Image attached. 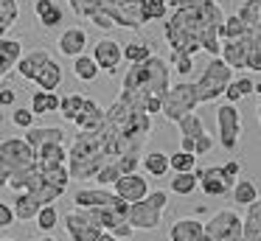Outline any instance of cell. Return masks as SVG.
Listing matches in <instances>:
<instances>
[{
    "mask_svg": "<svg viewBox=\"0 0 261 241\" xmlns=\"http://www.w3.org/2000/svg\"><path fill=\"white\" fill-rule=\"evenodd\" d=\"M225 20L219 0H208L194 9H174L163 22V39L169 50L197 56L205 50L208 56H219V25Z\"/></svg>",
    "mask_w": 261,
    "mask_h": 241,
    "instance_id": "obj_1",
    "label": "cell"
},
{
    "mask_svg": "<svg viewBox=\"0 0 261 241\" xmlns=\"http://www.w3.org/2000/svg\"><path fill=\"white\" fill-rule=\"evenodd\" d=\"M152 115H146L135 101L118 93V98L104 110V123L98 126V132L104 138L110 157L115 160L121 154H141L146 140L152 138Z\"/></svg>",
    "mask_w": 261,
    "mask_h": 241,
    "instance_id": "obj_2",
    "label": "cell"
},
{
    "mask_svg": "<svg viewBox=\"0 0 261 241\" xmlns=\"http://www.w3.org/2000/svg\"><path fill=\"white\" fill-rule=\"evenodd\" d=\"M171 84V67L163 56L152 53L149 59L129 65L126 76L121 78V95H126L129 101H135L143 110L146 98H163V93Z\"/></svg>",
    "mask_w": 261,
    "mask_h": 241,
    "instance_id": "obj_3",
    "label": "cell"
},
{
    "mask_svg": "<svg viewBox=\"0 0 261 241\" xmlns=\"http://www.w3.org/2000/svg\"><path fill=\"white\" fill-rule=\"evenodd\" d=\"M107 146H104V138L98 129L93 132H76L73 140L68 143V174L70 179H93L98 174V168L104 163H110Z\"/></svg>",
    "mask_w": 261,
    "mask_h": 241,
    "instance_id": "obj_4",
    "label": "cell"
},
{
    "mask_svg": "<svg viewBox=\"0 0 261 241\" xmlns=\"http://www.w3.org/2000/svg\"><path fill=\"white\" fill-rule=\"evenodd\" d=\"M244 20V34L239 37V42L244 45V70L261 73V14L255 0H244L236 11Z\"/></svg>",
    "mask_w": 261,
    "mask_h": 241,
    "instance_id": "obj_5",
    "label": "cell"
},
{
    "mask_svg": "<svg viewBox=\"0 0 261 241\" xmlns=\"http://www.w3.org/2000/svg\"><path fill=\"white\" fill-rule=\"evenodd\" d=\"M169 205V194L166 191H149L141 202H132L126 210V222L132 230H158L163 210Z\"/></svg>",
    "mask_w": 261,
    "mask_h": 241,
    "instance_id": "obj_6",
    "label": "cell"
},
{
    "mask_svg": "<svg viewBox=\"0 0 261 241\" xmlns=\"http://www.w3.org/2000/svg\"><path fill=\"white\" fill-rule=\"evenodd\" d=\"M197 106H199V98H197V87H194V82H177V84H169V90L163 93L160 115H163L166 121L177 123L182 115L197 112Z\"/></svg>",
    "mask_w": 261,
    "mask_h": 241,
    "instance_id": "obj_7",
    "label": "cell"
},
{
    "mask_svg": "<svg viewBox=\"0 0 261 241\" xmlns=\"http://www.w3.org/2000/svg\"><path fill=\"white\" fill-rule=\"evenodd\" d=\"M230 78H233L230 67H227L219 56H211V62L205 65V70L199 73V78L194 82L199 104H211V101H216L222 93H225V87H227Z\"/></svg>",
    "mask_w": 261,
    "mask_h": 241,
    "instance_id": "obj_8",
    "label": "cell"
},
{
    "mask_svg": "<svg viewBox=\"0 0 261 241\" xmlns=\"http://www.w3.org/2000/svg\"><path fill=\"white\" fill-rule=\"evenodd\" d=\"M104 14L113 20L115 28H129V31H141L146 25V14H143V0H104Z\"/></svg>",
    "mask_w": 261,
    "mask_h": 241,
    "instance_id": "obj_9",
    "label": "cell"
},
{
    "mask_svg": "<svg viewBox=\"0 0 261 241\" xmlns=\"http://www.w3.org/2000/svg\"><path fill=\"white\" fill-rule=\"evenodd\" d=\"M216 140L225 151H236L239 140H242V112L236 110V104H222L216 106Z\"/></svg>",
    "mask_w": 261,
    "mask_h": 241,
    "instance_id": "obj_10",
    "label": "cell"
},
{
    "mask_svg": "<svg viewBox=\"0 0 261 241\" xmlns=\"http://www.w3.org/2000/svg\"><path fill=\"white\" fill-rule=\"evenodd\" d=\"M34 166V151L23 138H3L0 140V168L9 171V177Z\"/></svg>",
    "mask_w": 261,
    "mask_h": 241,
    "instance_id": "obj_11",
    "label": "cell"
},
{
    "mask_svg": "<svg viewBox=\"0 0 261 241\" xmlns=\"http://www.w3.org/2000/svg\"><path fill=\"white\" fill-rule=\"evenodd\" d=\"M202 224H205V241H239L242 238V219L230 207L216 210Z\"/></svg>",
    "mask_w": 261,
    "mask_h": 241,
    "instance_id": "obj_12",
    "label": "cell"
},
{
    "mask_svg": "<svg viewBox=\"0 0 261 241\" xmlns=\"http://www.w3.org/2000/svg\"><path fill=\"white\" fill-rule=\"evenodd\" d=\"M62 222H65V230H68L70 241H96L98 235L104 233V230L96 224V219H93L87 210H82V207L68 210Z\"/></svg>",
    "mask_w": 261,
    "mask_h": 241,
    "instance_id": "obj_13",
    "label": "cell"
},
{
    "mask_svg": "<svg viewBox=\"0 0 261 241\" xmlns=\"http://www.w3.org/2000/svg\"><path fill=\"white\" fill-rule=\"evenodd\" d=\"M194 171H197V188L202 191L205 196H225V194H230L233 182H236V179H230L222 171V166L194 168Z\"/></svg>",
    "mask_w": 261,
    "mask_h": 241,
    "instance_id": "obj_14",
    "label": "cell"
},
{
    "mask_svg": "<svg viewBox=\"0 0 261 241\" xmlns=\"http://www.w3.org/2000/svg\"><path fill=\"white\" fill-rule=\"evenodd\" d=\"M93 59H96L98 70H107L113 76L118 70V65L124 62V45L118 39H110V37H101L96 45H93Z\"/></svg>",
    "mask_w": 261,
    "mask_h": 241,
    "instance_id": "obj_15",
    "label": "cell"
},
{
    "mask_svg": "<svg viewBox=\"0 0 261 241\" xmlns=\"http://www.w3.org/2000/svg\"><path fill=\"white\" fill-rule=\"evenodd\" d=\"M113 194L121 196L126 205H132V202H141L143 196L149 194V179L143 177V174H138V171L121 174V177L113 182Z\"/></svg>",
    "mask_w": 261,
    "mask_h": 241,
    "instance_id": "obj_16",
    "label": "cell"
},
{
    "mask_svg": "<svg viewBox=\"0 0 261 241\" xmlns=\"http://www.w3.org/2000/svg\"><path fill=\"white\" fill-rule=\"evenodd\" d=\"M23 140L34 149H42V146H51V143H68V132L62 126H31L25 129Z\"/></svg>",
    "mask_w": 261,
    "mask_h": 241,
    "instance_id": "obj_17",
    "label": "cell"
},
{
    "mask_svg": "<svg viewBox=\"0 0 261 241\" xmlns=\"http://www.w3.org/2000/svg\"><path fill=\"white\" fill-rule=\"evenodd\" d=\"M57 48H59V53H62V56H70V59L82 56V53H85V48H87V31L82 25L65 28V31L59 34Z\"/></svg>",
    "mask_w": 261,
    "mask_h": 241,
    "instance_id": "obj_18",
    "label": "cell"
},
{
    "mask_svg": "<svg viewBox=\"0 0 261 241\" xmlns=\"http://www.w3.org/2000/svg\"><path fill=\"white\" fill-rule=\"evenodd\" d=\"M104 123V110L96 104L93 98H87L85 95V101H82V110L76 112V118H73V126H76V132H93V129H98Z\"/></svg>",
    "mask_w": 261,
    "mask_h": 241,
    "instance_id": "obj_19",
    "label": "cell"
},
{
    "mask_svg": "<svg viewBox=\"0 0 261 241\" xmlns=\"http://www.w3.org/2000/svg\"><path fill=\"white\" fill-rule=\"evenodd\" d=\"M169 241H205V224L199 219H177L169 227Z\"/></svg>",
    "mask_w": 261,
    "mask_h": 241,
    "instance_id": "obj_20",
    "label": "cell"
},
{
    "mask_svg": "<svg viewBox=\"0 0 261 241\" xmlns=\"http://www.w3.org/2000/svg\"><path fill=\"white\" fill-rule=\"evenodd\" d=\"M121 196H115L110 188H79L73 194V205L76 207H101V205H113V202H118Z\"/></svg>",
    "mask_w": 261,
    "mask_h": 241,
    "instance_id": "obj_21",
    "label": "cell"
},
{
    "mask_svg": "<svg viewBox=\"0 0 261 241\" xmlns=\"http://www.w3.org/2000/svg\"><path fill=\"white\" fill-rule=\"evenodd\" d=\"M48 59H51V53H48L45 48H34V50H29V53L20 56L17 65H14V70H17L25 82H34V76L42 70V65H45Z\"/></svg>",
    "mask_w": 261,
    "mask_h": 241,
    "instance_id": "obj_22",
    "label": "cell"
},
{
    "mask_svg": "<svg viewBox=\"0 0 261 241\" xmlns=\"http://www.w3.org/2000/svg\"><path fill=\"white\" fill-rule=\"evenodd\" d=\"M34 17L42 28H57V25H62L65 11L57 0H34Z\"/></svg>",
    "mask_w": 261,
    "mask_h": 241,
    "instance_id": "obj_23",
    "label": "cell"
},
{
    "mask_svg": "<svg viewBox=\"0 0 261 241\" xmlns=\"http://www.w3.org/2000/svg\"><path fill=\"white\" fill-rule=\"evenodd\" d=\"M23 56V42L12 37H0V76L6 78L14 70L17 59Z\"/></svg>",
    "mask_w": 261,
    "mask_h": 241,
    "instance_id": "obj_24",
    "label": "cell"
},
{
    "mask_svg": "<svg viewBox=\"0 0 261 241\" xmlns=\"http://www.w3.org/2000/svg\"><path fill=\"white\" fill-rule=\"evenodd\" d=\"M34 84L37 90H48V93H57L59 84H62V65H59L57 59H48L45 65H42V70L34 76Z\"/></svg>",
    "mask_w": 261,
    "mask_h": 241,
    "instance_id": "obj_25",
    "label": "cell"
},
{
    "mask_svg": "<svg viewBox=\"0 0 261 241\" xmlns=\"http://www.w3.org/2000/svg\"><path fill=\"white\" fill-rule=\"evenodd\" d=\"M242 238L261 241V196L247 205V213L242 219Z\"/></svg>",
    "mask_w": 261,
    "mask_h": 241,
    "instance_id": "obj_26",
    "label": "cell"
},
{
    "mask_svg": "<svg viewBox=\"0 0 261 241\" xmlns=\"http://www.w3.org/2000/svg\"><path fill=\"white\" fill-rule=\"evenodd\" d=\"M255 90V82L250 76H233L230 82H227V87H225V98H227V104H239L242 98H247L250 93Z\"/></svg>",
    "mask_w": 261,
    "mask_h": 241,
    "instance_id": "obj_27",
    "label": "cell"
},
{
    "mask_svg": "<svg viewBox=\"0 0 261 241\" xmlns=\"http://www.w3.org/2000/svg\"><path fill=\"white\" fill-rule=\"evenodd\" d=\"M40 202L34 199L31 194H25V191H20V194H14V205H12V210H14V219L17 222H31V219L37 216V210H40Z\"/></svg>",
    "mask_w": 261,
    "mask_h": 241,
    "instance_id": "obj_28",
    "label": "cell"
},
{
    "mask_svg": "<svg viewBox=\"0 0 261 241\" xmlns=\"http://www.w3.org/2000/svg\"><path fill=\"white\" fill-rule=\"evenodd\" d=\"M34 115H51V112H59V95L48 93V90H34L31 93V106Z\"/></svg>",
    "mask_w": 261,
    "mask_h": 241,
    "instance_id": "obj_29",
    "label": "cell"
},
{
    "mask_svg": "<svg viewBox=\"0 0 261 241\" xmlns=\"http://www.w3.org/2000/svg\"><path fill=\"white\" fill-rule=\"evenodd\" d=\"M141 166L146 168V174H152V177H166V174L171 171L169 154H166V151H149V154H143Z\"/></svg>",
    "mask_w": 261,
    "mask_h": 241,
    "instance_id": "obj_30",
    "label": "cell"
},
{
    "mask_svg": "<svg viewBox=\"0 0 261 241\" xmlns=\"http://www.w3.org/2000/svg\"><path fill=\"white\" fill-rule=\"evenodd\" d=\"M177 126H180V138H186V140H197L199 135L208 132L199 112H188V115H182L180 121H177Z\"/></svg>",
    "mask_w": 261,
    "mask_h": 241,
    "instance_id": "obj_31",
    "label": "cell"
},
{
    "mask_svg": "<svg viewBox=\"0 0 261 241\" xmlns=\"http://www.w3.org/2000/svg\"><path fill=\"white\" fill-rule=\"evenodd\" d=\"M20 20V3L17 0H0V37H6Z\"/></svg>",
    "mask_w": 261,
    "mask_h": 241,
    "instance_id": "obj_32",
    "label": "cell"
},
{
    "mask_svg": "<svg viewBox=\"0 0 261 241\" xmlns=\"http://www.w3.org/2000/svg\"><path fill=\"white\" fill-rule=\"evenodd\" d=\"M230 194H233V202H236V205H242V207H247L250 202L258 199V188H255L253 179H236V182H233V188H230Z\"/></svg>",
    "mask_w": 261,
    "mask_h": 241,
    "instance_id": "obj_33",
    "label": "cell"
},
{
    "mask_svg": "<svg viewBox=\"0 0 261 241\" xmlns=\"http://www.w3.org/2000/svg\"><path fill=\"white\" fill-rule=\"evenodd\" d=\"M98 73H101V70H98V65H96L93 56L82 53V56H76V59H73V76L79 78V82H96Z\"/></svg>",
    "mask_w": 261,
    "mask_h": 241,
    "instance_id": "obj_34",
    "label": "cell"
},
{
    "mask_svg": "<svg viewBox=\"0 0 261 241\" xmlns=\"http://www.w3.org/2000/svg\"><path fill=\"white\" fill-rule=\"evenodd\" d=\"M194 191H197V171H180L171 177V194L188 196Z\"/></svg>",
    "mask_w": 261,
    "mask_h": 241,
    "instance_id": "obj_35",
    "label": "cell"
},
{
    "mask_svg": "<svg viewBox=\"0 0 261 241\" xmlns=\"http://www.w3.org/2000/svg\"><path fill=\"white\" fill-rule=\"evenodd\" d=\"M82 101H85V95H82V93H68V95H59V115H62L68 123H73L76 112L82 110Z\"/></svg>",
    "mask_w": 261,
    "mask_h": 241,
    "instance_id": "obj_36",
    "label": "cell"
},
{
    "mask_svg": "<svg viewBox=\"0 0 261 241\" xmlns=\"http://www.w3.org/2000/svg\"><path fill=\"white\" fill-rule=\"evenodd\" d=\"M154 50H152V45L149 42H143V39H135V42H126L124 45V59L129 62V65H135V62H143V59H149Z\"/></svg>",
    "mask_w": 261,
    "mask_h": 241,
    "instance_id": "obj_37",
    "label": "cell"
},
{
    "mask_svg": "<svg viewBox=\"0 0 261 241\" xmlns=\"http://www.w3.org/2000/svg\"><path fill=\"white\" fill-rule=\"evenodd\" d=\"M68 3L73 9V14L82 17V20H90V17L104 11V0H68Z\"/></svg>",
    "mask_w": 261,
    "mask_h": 241,
    "instance_id": "obj_38",
    "label": "cell"
},
{
    "mask_svg": "<svg viewBox=\"0 0 261 241\" xmlns=\"http://www.w3.org/2000/svg\"><path fill=\"white\" fill-rule=\"evenodd\" d=\"M171 11L169 0H143V14H146V22H158L166 20Z\"/></svg>",
    "mask_w": 261,
    "mask_h": 241,
    "instance_id": "obj_39",
    "label": "cell"
},
{
    "mask_svg": "<svg viewBox=\"0 0 261 241\" xmlns=\"http://www.w3.org/2000/svg\"><path fill=\"white\" fill-rule=\"evenodd\" d=\"M34 222H37V227H40L42 233H51V230L59 224V213H57V207H54V205H42L40 210H37Z\"/></svg>",
    "mask_w": 261,
    "mask_h": 241,
    "instance_id": "obj_40",
    "label": "cell"
},
{
    "mask_svg": "<svg viewBox=\"0 0 261 241\" xmlns=\"http://www.w3.org/2000/svg\"><path fill=\"white\" fill-rule=\"evenodd\" d=\"M169 166H171V171L174 174H180V171H194L197 168V157L191 154V151H174V154H169Z\"/></svg>",
    "mask_w": 261,
    "mask_h": 241,
    "instance_id": "obj_41",
    "label": "cell"
},
{
    "mask_svg": "<svg viewBox=\"0 0 261 241\" xmlns=\"http://www.w3.org/2000/svg\"><path fill=\"white\" fill-rule=\"evenodd\" d=\"M166 62H169V67L174 73H180V76H188V73L194 70V56L191 53H177V50H171V56Z\"/></svg>",
    "mask_w": 261,
    "mask_h": 241,
    "instance_id": "obj_42",
    "label": "cell"
},
{
    "mask_svg": "<svg viewBox=\"0 0 261 241\" xmlns=\"http://www.w3.org/2000/svg\"><path fill=\"white\" fill-rule=\"evenodd\" d=\"M118 177H121L118 166H115V160H110V163H104V166L98 168V174H96L93 179H96V182L101 185V188H110V185H113Z\"/></svg>",
    "mask_w": 261,
    "mask_h": 241,
    "instance_id": "obj_43",
    "label": "cell"
},
{
    "mask_svg": "<svg viewBox=\"0 0 261 241\" xmlns=\"http://www.w3.org/2000/svg\"><path fill=\"white\" fill-rule=\"evenodd\" d=\"M34 112L29 110V106H14V112H12V123L14 126H20V129H31L34 126Z\"/></svg>",
    "mask_w": 261,
    "mask_h": 241,
    "instance_id": "obj_44",
    "label": "cell"
},
{
    "mask_svg": "<svg viewBox=\"0 0 261 241\" xmlns=\"http://www.w3.org/2000/svg\"><path fill=\"white\" fill-rule=\"evenodd\" d=\"M115 166H118L121 174H132L141 166V154H121V157H115Z\"/></svg>",
    "mask_w": 261,
    "mask_h": 241,
    "instance_id": "obj_45",
    "label": "cell"
},
{
    "mask_svg": "<svg viewBox=\"0 0 261 241\" xmlns=\"http://www.w3.org/2000/svg\"><path fill=\"white\" fill-rule=\"evenodd\" d=\"M214 146H216V138H214V135H208V132L199 135V138L194 140V157H205L211 149H214Z\"/></svg>",
    "mask_w": 261,
    "mask_h": 241,
    "instance_id": "obj_46",
    "label": "cell"
},
{
    "mask_svg": "<svg viewBox=\"0 0 261 241\" xmlns=\"http://www.w3.org/2000/svg\"><path fill=\"white\" fill-rule=\"evenodd\" d=\"M14 222H17V219H14V210H12V205H9V202H3V199H0V230L12 227Z\"/></svg>",
    "mask_w": 261,
    "mask_h": 241,
    "instance_id": "obj_47",
    "label": "cell"
},
{
    "mask_svg": "<svg viewBox=\"0 0 261 241\" xmlns=\"http://www.w3.org/2000/svg\"><path fill=\"white\" fill-rule=\"evenodd\" d=\"M17 101V90L14 87H0V106H14Z\"/></svg>",
    "mask_w": 261,
    "mask_h": 241,
    "instance_id": "obj_48",
    "label": "cell"
},
{
    "mask_svg": "<svg viewBox=\"0 0 261 241\" xmlns=\"http://www.w3.org/2000/svg\"><path fill=\"white\" fill-rule=\"evenodd\" d=\"M222 171H225L230 179H239V171H242V163H239V160H227L225 166H222Z\"/></svg>",
    "mask_w": 261,
    "mask_h": 241,
    "instance_id": "obj_49",
    "label": "cell"
},
{
    "mask_svg": "<svg viewBox=\"0 0 261 241\" xmlns=\"http://www.w3.org/2000/svg\"><path fill=\"white\" fill-rule=\"evenodd\" d=\"M208 0H169L171 9H194V6H202Z\"/></svg>",
    "mask_w": 261,
    "mask_h": 241,
    "instance_id": "obj_50",
    "label": "cell"
},
{
    "mask_svg": "<svg viewBox=\"0 0 261 241\" xmlns=\"http://www.w3.org/2000/svg\"><path fill=\"white\" fill-rule=\"evenodd\" d=\"M96 241H121V238H115V235H113V233H107V230H104V233H101V235H98V238H96Z\"/></svg>",
    "mask_w": 261,
    "mask_h": 241,
    "instance_id": "obj_51",
    "label": "cell"
},
{
    "mask_svg": "<svg viewBox=\"0 0 261 241\" xmlns=\"http://www.w3.org/2000/svg\"><path fill=\"white\" fill-rule=\"evenodd\" d=\"M6 185H9V171L0 168V188H6Z\"/></svg>",
    "mask_w": 261,
    "mask_h": 241,
    "instance_id": "obj_52",
    "label": "cell"
},
{
    "mask_svg": "<svg viewBox=\"0 0 261 241\" xmlns=\"http://www.w3.org/2000/svg\"><path fill=\"white\" fill-rule=\"evenodd\" d=\"M34 241H57V238H51V235H42V238H34Z\"/></svg>",
    "mask_w": 261,
    "mask_h": 241,
    "instance_id": "obj_53",
    "label": "cell"
},
{
    "mask_svg": "<svg viewBox=\"0 0 261 241\" xmlns=\"http://www.w3.org/2000/svg\"><path fill=\"white\" fill-rule=\"evenodd\" d=\"M255 112H258V123H261V98H258V110H255Z\"/></svg>",
    "mask_w": 261,
    "mask_h": 241,
    "instance_id": "obj_54",
    "label": "cell"
},
{
    "mask_svg": "<svg viewBox=\"0 0 261 241\" xmlns=\"http://www.w3.org/2000/svg\"><path fill=\"white\" fill-rule=\"evenodd\" d=\"M253 93H258V95H261V84H255V90H253Z\"/></svg>",
    "mask_w": 261,
    "mask_h": 241,
    "instance_id": "obj_55",
    "label": "cell"
},
{
    "mask_svg": "<svg viewBox=\"0 0 261 241\" xmlns=\"http://www.w3.org/2000/svg\"><path fill=\"white\" fill-rule=\"evenodd\" d=\"M255 3H258V14H261V0H255Z\"/></svg>",
    "mask_w": 261,
    "mask_h": 241,
    "instance_id": "obj_56",
    "label": "cell"
},
{
    "mask_svg": "<svg viewBox=\"0 0 261 241\" xmlns=\"http://www.w3.org/2000/svg\"><path fill=\"white\" fill-rule=\"evenodd\" d=\"M0 241H14V238H0Z\"/></svg>",
    "mask_w": 261,
    "mask_h": 241,
    "instance_id": "obj_57",
    "label": "cell"
},
{
    "mask_svg": "<svg viewBox=\"0 0 261 241\" xmlns=\"http://www.w3.org/2000/svg\"><path fill=\"white\" fill-rule=\"evenodd\" d=\"M239 241H247V238H239Z\"/></svg>",
    "mask_w": 261,
    "mask_h": 241,
    "instance_id": "obj_58",
    "label": "cell"
},
{
    "mask_svg": "<svg viewBox=\"0 0 261 241\" xmlns=\"http://www.w3.org/2000/svg\"><path fill=\"white\" fill-rule=\"evenodd\" d=\"M0 121H3V115H0Z\"/></svg>",
    "mask_w": 261,
    "mask_h": 241,
    "instance_id": "obj_59",
    "label": "cell"
}]
</instances>
